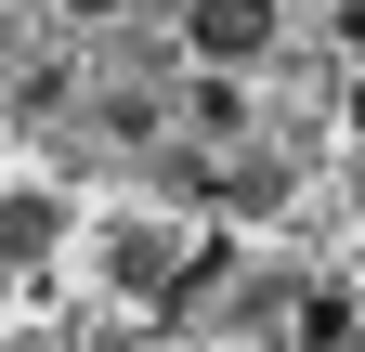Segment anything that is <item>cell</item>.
I'll return each instance as SVG.
<instances>
[{
    "mask_svg": "<svg viewBox=\"0 0 365 352\" xmlns=\"http://www.w3.org/2000/svg\"><path fill=\"white\" fill-rule=\"evenodd\" d=\"M287 339H300V352H339V339H352V300H300Z\"/></svg>",
    "mask_w": 365,
    "mask_h": 352,
    "instance_id": "2",
    "label": "cell"
},
{
    "mask_svg": "<svg viewBox=\"0 0 365 352\" xmlns=\"http://www.w3.org/2000/svg\"><path fill=\"white\" fill-rule=\"evenodd\" d=\"M352 130H365V78H352Z\"/></svg>",
    "mask_w": 365,
    "mask_h": 352,
    "instance_id": "4",
    "label": "cell"
},
{
    "mask_svg": "<svg viewBox=\"0 0 365 352\" xmlns=\"http://www.w3.org/2000/svg\"><path fill=\"white\" fill-rule=\"evenodd\" d=\"M182 39H196L209 66H261V53H274V0H196Z\"/></svg>",
    "mask_w": 365,
    "mask_h": 352,
    "instance_id": "1",
    "label": "cell"
},
{
    "mask_svg": "<svg viewBox=\"0 0 365 352\" xmlns=\"http://www.w3.org/2000/svg\"><path fill=\"white\" fill-rule=\"evenodd\" d=\"M339 39H352V53H365V0H352V14H339Z\"/></svg>",
    "mask_w": 365,
    "mask_h": 352,
    "instance_id": "3",
    "label": "cell"
}]
</instances>
